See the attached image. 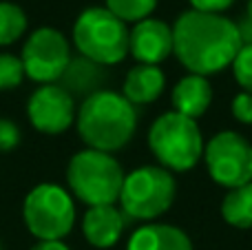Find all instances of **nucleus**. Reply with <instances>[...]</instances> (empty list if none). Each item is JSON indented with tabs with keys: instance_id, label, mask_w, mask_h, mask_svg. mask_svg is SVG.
Masks as SVG:
<instances>
[{
	"instance_id": "f257e3e1",
	"label": "nucleus",
	"mask_w": 252,
	"mask_h": 250,
	"mask_svg": "<svg viewBox=\"0 0 252 250\" xmlns=\"http://www.w3.org/2000/svg\"><path fill=\"white\" fill-rule=\"evenodd\" d=\"M244 47L237 22L223 13L184 11L173 25V53L190 73L215 75L235 62Z\"/></svg>"
},
{
	"instance_id": "f03ea898",
	"label": "nucleus",
	"mask_w": 252,
	"mask_h": 250,
	"mask_svg": "<svg viewBox=\"0 0 252 250\" xmlns=\"http://www.w3.org/2000/svg\"><path fill=\"white\" fill-rule=\"evenodd\" d=\"M75 126L87 149L113 155L135 135L137 111L122 93L100 89L87 95L78 106Z\"/></svg>"
},
{
	"instance_id": "7ed1b4c3",
	"label": "nucleus",
	"mask_w": 252,
	"mask_h": 250,
	"mask_svg": "<svg viewBox=\"0 0 252 250\" xmlns=\"http://www.w3.org/2000/svg\"><path fill=\"white\" fill-rule=\"evenodd\" d=\"M124 175L126 173L113 155L95 149L78 151L66 166L69 193L89 208L118 204Z\"/></svg>"
},
{
	"instance_id": "20e7f679",
	"label": "nucleus",
	"mask_w": 252,
	"mask_h": 250,
	"mask_svg": "<svg viewBox=\"0 0 252 250\" xmlns=\"http://www.w3.org/2000/svg\"><path fill=\"white\" fill-rule=\"evenodd\" d=\"M130 31L106 7H89L75 18L73 44L78 53L100 66L120 64L128 56Z\"/></svg>"
},
{
	"instance_id": "39448f33",
	"label": "nucleus",
	"mask_w": 252,
	"mask_h": 250,
	"mask_svg": "<svg viewBox=\"0 0 252 250\" xmlns=\"http://www.w3.org/2000/svg\"><path fill=\"white\" fill-rule=\"evenodd\" d=\"M148 146L166 171H190L204 157V135L197 124L182 113L159 115L148 131Z\"/></svg>"
},
{
	"instance_id": "423d86ee",
	"label": "nucleus",
	"mask_w": 252,
	"mask_h": 250,
	"mask_svg": "<svg viewBox=\"0 0 252 250\" xmlns=\"http://www.w3.org/2000/svg\"><path fill=\"white\" fill-rule=\"evenodd\" d=\"M177 184L164 166H139L124 175L120 190V211L126 219L153 221L161 217L175 202Z\"/></svg>"
},
{
	"instance_id": "0eeeda50",
	"label": "nucleus",
	"mask_w": 252,
	"mask_h": 250,
	"mask_svg": "<svg viewBox=\"0 0 252 250\" xmlns=\"http://www.w3.org/2000/svg\"><path fill=\"white\" fill-rule=\"evenodd\" d=\"M25 226L38 242L64 239L75 226L73 195L60 184H38L22 202Z\"/></svg>"
},
{
	"instance_id": "6e6552de",
	"label": "nucleus",
	"mask_w": 252,
	"mask_h": 250,
	"mask_svg": "<svg viewBox=\"0 0 252 250\" xmlns=\"http://www.w3.org/2000/svg\"><path fill=\"white\" fill-rule=\"evenodd\" d=\"M204 162L215 184L232 190L252 182V144L237 131H221L204 146Z\"/></svg>"
},
{
	"instance_id": "1a4fd4ad",
	"label": "nucleus",
	"mask_w": 252,
	"mask_h": 250,
	"mask_svg": "<svg viewBox=\"0 0 252 250\" xmlns=\"http://www.w3.org/2000/svg\"><path fill=\"white\" fill-rule=\"evenodd\" d=\"M20 60L29 80L38 84H56L71 62V44L62 31L40 27L27 35Z\"/></svg>"
},
{
	"instance_id": "9d476101",
	"label": "nucleus",
	"mask_w": 252,
	"mask_h": 250,
	"mask_svg": "<svg viewBox=\"0 0 252 250\" xmlns=\"http://www.w3.org/2000/svg\"><path fill=\"white\" fill-rule=\"evenodd\" d=\"M78 106L62 84H40L27 100V118L35 131L60 135L75 124Z\"/></svg>"
},
{
	"instance_id": "9b49d317",
	"label": "nucleus",
	"mask_w": 252,
	"mask_h": 250,
	"mask_svg": "<svg viewBox=\"0 0 252 250\" xmlns=\"http://www.w3.org/2000/svg\"><path fill=\"white\" fill-rule=\"evenodd\" d=\"M128 53L139 64L159 66V62L173 56V27L157 18L135 22L130 29Z\"/></svg>"
},
{
	"instance_id": "f8f14e48",
	"label": "nucleus",
	"mask_w": 252,
	"mask_h": 250,
	"mask_svg": "<svg viewBox=\"0 0 252 250\" xmlns=\"http://www.w3.org/2000/svg\"><path fill=\"white\" fill-rule=\"evenodd\" d=\"M126 226V215L115 204L91 206L82 217V235L93 248H111L120 242Z\"/></svg>"
},
{
	"instance_id": "ddd939ff",
	"label": "nucleus",
	"mask_w": 252,
	"mask_h": 250,
	"mask_svg": "<svg viewBox=\"0 0 252 250\" xmlns=\"http://www.w3.org/2000/svg\"><path fill=\"white\" fill-rule=\"evenodd\" d=\"M170 100H173L175 113L197 120L208 111L210 102H213V87H210L208 78H204V75L188 73L175 84Z\"/></svg>"
},
{
	"instance_id": "4468645a",
	"label": "nucleus",
	"mask_w": 252,
	"mask_h": 250,
	"mask_svg": "<svg viewBox=\"0 0 252 250\" xmlns=\"http://www.w3.org/2000/svg\"><path fill=\"white\" fill-rule=\"evenodd\" d=\"M126 250H192V242L173 224H146L130 235Z\"/></svg>"
},
{
	"instance_id": "2eb2a0df",
	"label": "nucleus",
	"mask_w": 252,
	"mask_h": 250,
	"mask_svg": "<svg viewBox=\"0 0 252 250\" xmlns=\"http://www.w3.org/2000/svg\"><path fill=\"white\" fill-rule=\"evenodd\" d=\"M166 78L159 66L153 64H137L126 73L122 95L133 106L137 104H151L164 93Z\"/></svg>"
},
{
	"instance_id": "dca6fc26",
	"label": "nucleus",
	"mask_w": 252,
	"mask_h": 250,
	"mask_svg": "<svg viewBox=\"0 0 252 250\" xmlns=\"http://www.w3.org/2000/svg\"><path fill=\"white\" fill-rule=\"evenodd\" d=\"M104 66L95 64V62L87 60V58H71L69 66H66L64 75L60 78L62 87L73 95V93H82V95H91V93L100 91V84L104 80Z\"/></svg>"
},
{
	"instance_id": "f3484780",
	"label": "nucleus",
	"mask_w": 252,
	"mask_h": 250,
	"mask_svg": "<svg viewBox=\"0 0 252 250\" xmlns=\"http://www.w3.org/2000/svg\"><path fill=\"white\" fill-rule=\"evenodd\" d=\"M221 215L235 228H252V182L228 190L221 202Z\"/></svg>"
},
{
	"instance_id": "a211bd4d",
	"label": "nucleus",
	"mask_w": 252,
	"mask_h": 250,
	"mask_svg": "<svg viewBox=\"0 0 252 250\" xmlns=\"http://www.w3.org/2000/svg\"><path fill=\"white\" fill-rule=\"evenodd\" d=\"M27 13L20 4L0 0V47H11L27 33Z\"/></svg>"
},
{
	"instance_id": "6ab92c4d",
	"label": "nucleus",
	"mask_w": 252,
	"mask_h": 250,
	"mask_svg": "<svg viewBox=\"0 0 252 250\" xmlns=\"http://www.w3.org/2000/svg\"><path fill=\"white\" fill-rule=\"evenodd\" d=\"M104 7L122 22H139L151 18L155 11L157 0H104Z\"/></svg>"
},
{
	"instance_id": "aec40b11",
	"label": "nucleus",
	"mask_w": 252,
	"mask_h": 250,
	"mask_svg": "<svg viewBox=\"0 0 252 250\" xmlns=\"http://www.w3.org/2000/svg\"><path fill=\"white\" fill-rule=\"evenodd\" d=\"M25 66H22L20 56L16 53H0V91H11L20 87L25 80Z\"/></svg>"
},
{
	"instance_id": "412c9836",
	"label": "nucleus",
	"mask_w": 252,
	"mask_h": 250,
	"mask_svg": "<svg viewBox=\"0 0 252 250\" xmlns=\"http://www.w3.org/2000/svg\"><path fill=\"white\" fill-rule=\"evenodd\" d=\"M232 75L246 93H252V42L244 44L232 62Z\"/></svg>"
},
{
	"instance_id": "4be33fe9",
	"label": "nucleus",
	"mask_w": 252,
	"mask_h": 250,
	"mask_svg": "<svg viewBox=\"0 0 252 250\" xmlns=\"http://www.w3.org/2000/svg\"><path fill=\"white\" fill-rule=\"evenodd\" d=\"M232 118L237 120V122L241 124H252V93H237L235 97H232Z\"/></svg>"
},
{
	"instance_id": "5701e85b",
	"label": "nucleus",
	"mask_w": 252,
	"mask_h": 250,
	"mask_svg": "<svg viewBox=\"0 0 252 250\" xmlns=\"http://www.w3.org/2000/svg\"><path fill=\"white\" fill-rule=\"evenodd\" d=\"M20 144V128L13 120L0 118V151H13Z\"/></svg>"
},
{
	"instance_id": "b1692460",
	"label": "nucleus",
	"mask_w": 252,
	"mask_h": 250,
	"mask_svg": "<svg viewBox=\"0 0 252 250\" xmlns=\"http://www.w3.org/2000/svg\"><path fill=\"white\" fill-rule=\"evenodd\" d=\"M195 11L201 13H223L226 9L232 7L235 0H188Z\"/></svg>"
},
{
	"instance_id": "393cba45",
	"label": "nucleus",
	"mask_w": 252,
	"mask_h": 250,
	"mask_svg": "<svg viewBox=\"0 0 252 250\" xmlns=\"http://www.w3.org/2000/svg\"><path fill=\"white\" fill-rule=\"evenodd\" d=\"M29 250H71L62 239H53V242H38L35 246H31Z\"/></svg>"
},
{
	"instance_id": "a878e982",
	"label": "nucleus",
	"mask_w": 252,
	"mask_h": 250,
	"mask_svg": "<svg viewBox=\"0 0 252 250\" xmlns=\"http://www.w3.org/2000/svg\"><path fill=\"white\" fill-rule=\"evenodd\" d=\"M246 11H248V20L252 22V0H248V9Z\"/></svg>"
},
{
	"instance_id": "bb28decb",
	"label": "nucleus",
	"mask_w": 252,
	"mask_h": 250,
	"mask_svg": "<svg viewBox=\"0 0 252 250\" xmlns=\"http://www.w3.org/2000/svg\"><path fill=\"white\" fill-rule=\"evenodd\" d=\"M0 250H2V246H0Z\"/></svg>"
}]
</instances>
